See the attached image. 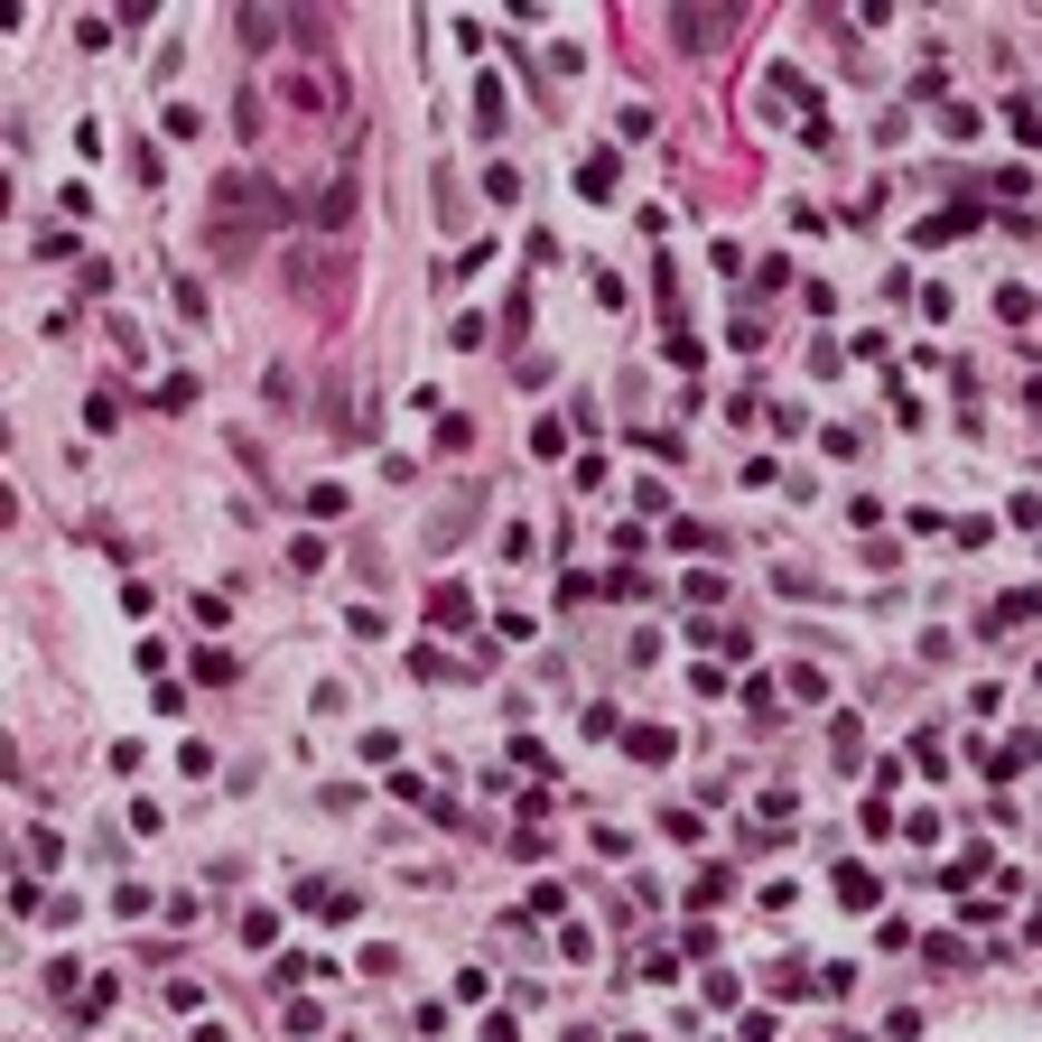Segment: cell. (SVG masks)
Returning a JSON list of instances; mask_svg holds the SVG:
<instances>
[{
  "mask_svg": "<svg viewBox=\"0 0 1042 1042\" xmlns=\"http://www.w3.org/2000/svg\"><path fill=\"white\" fill-rule=\"evenodd\" d=\"M736 29H745V10H670V38H680V47H717Z\"/></svg>",
  "mask_w": 1042,
  "mask_h": 1042,
  "instance_id": "obj_1",
  "label": "cell"
},
{
  "mask_svg": "<svg viewBox=\"0 0 1042 1042\" xmlns=\"http://www.w3.org/2000/svg\"><path fill=\"white\" fill-rule=\"evenodd\" d=\"M429 623H438V633H465V623H475V596H465V587H438L429 596Z\"/></svg>",
  "mask_w": 1042,
  "mask_h": 1042,
  "instance_id": "obj_2",
  "label": "cell"
},
{
  "mask_svg": "<svg viewBox=\"0 0 1042 1042\" xmlns=\"http://www.w3.org/2000/svg\"><path fill=\"white\" fill-rule=\"evenodd\" d=\"M623 187V168H615V149H596V159H578V196H596V205H606Z\"/></svg>",
  "mask_w": 1042,
  "mask_h": 1042,
  "instance_id": "obj_3",
  "label": "cell"
},
{
  "mask_svg": "<svg viewBox=\"0 0 1042 1042\" xmlns=\"http://www.w3.org/2000/svg\"><path fill=\"white\" fill-rule=\"evenodd\" d=\"M623 745H633V764H670V745H680V736H670V726H633Z\"/></svg>",
  "mask_w": 1042,
  "mask_h": 1042,
  "instance_id": "obj_4",
  "label": "cell"
},
{
  "mask_svg": "<svg viewBox=\"0 0 1042 1042\" xmlns=\"http://www.w3.org/2000/svg\"><path fill=\"white\" fill-rule=\"evenodd\" d=\"M838 903L847 912H875V875L866 866H838Z\"/></svg>",
  "mask_w": 1042,
  "mask_h": 1042,
  "instance_id": "obj_5",
  "label": "cell"
},
{
  "mask_svg": "<svg viewBox=\"0 0 1042 1042\" xmlns=\"http://www.w3.org/2000/svg\"><path fill=\"white\" fill-rule=\"evenodd\" d=\"M475 130H503V75H484V85H475Z\"/></svg>",
  "mask_w": 1042,
  "mask_h": 1042,
  "instance_id": "obj_6",
  "label": "cell"
},
{
  "mask_svg": "<svg viewBox=\"0 0 1042 1042\" xmlns=\"http://www.w3.org/2000/svg\"><path fill=\"white\" fill-rule=\"evenodd\" d=\"M1033 615H1042V596H1033V587H1014V596H1005V606L986 615V623H996V633H1005V623H1033Z\"/></svg>",
  "mask_w": 1042,
  "mask_h": 1042,
  "instance_id": "obj_7",
  "label": "cell"
}]
</instances>
